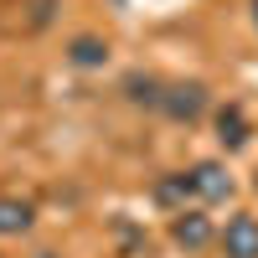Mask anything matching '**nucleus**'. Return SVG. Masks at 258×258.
<instances>
[{"mask_svg": "<svg viewBox=\"0 0 258 258\" xmlns=\"http://www.w3.org/2000/svg\"><path fill=\"white\" fill-rule=\"evenodd\" d=\"M186 197H197V191H191V176H186V170H181V176H165V181L155 186V202H165V207H176V212H186V207H181Z\"/></svg>", "mask_w": 258, "mask_h": 258, "instance_id": "8", "label": "nucleus"}, {"mask_svg": "<svg viewBox=\"0 0 258 258\" xmlns=\"http://www.w3.org/2000/svg\"><path fill=\"white\" fill-rule=\"evenodd\" d=\"M129 98L135 103H160V83L155 78H129Z\"/></svg>", "mask_w": 258, "mask_h": 258, "instance_id": "9", "label": "nucleus"}, {"mask_svg": "<svg viewBox=\"0 0 258 258\" xmlns=\"http://www.w3.org/2000/svg\"><path fill=\"white\" fill-rule=\"evenodd\" d=\"M222 253L227 258H258V217L253 212H238L222 227Z\"/></svg>", "mask_w": 258, "mask_h": 258, "instance_id": "3", "label": "nucleus"}, {"mask_svg": "<svg viewBox=\"0 0 258 258\" xmlns=\"http://www.w3.org/2000/svg\"><path fill=\"white\" fill-rule=\"evenodd\" d=\"M243 140H248V119H243V109H238V103L217 109V145H222V150H238Z\"/></svg>", "mask_w": 258, "mask_h": 258, "instance_id": "6", "label": "nucleus"}, {"mask_svg": "<svg viewBox=\"0 0 258 258\" xmlns=\"http://www.w3.org/2000/svg\"><path fill=\"white\" fill-rule=\"evenodd\" d=\"M186 176H191V191H197L202 202H227L232 197V176H227L222 160H202V165H191Z\"/></svg>", "mask_w": 258, "mask_h": 258, "instance_id": "2", "label": "nucleus"}, {"mask_svg": "<svg viewBox=\"0 0 258 258\" xmlns=\"http://www.w3.org/2000/svg\"><path fill=\"white\" fill-rule=\"evenodd\" d=\"M170 238H176L181 248H207V243H212V222L202 217V212H176Z\"/></svg>", "mask_w": 258, "mask_h": 258, "instance_id": "4", "label": "nucleus"}, {"mask_svg": "<svg viewBox=\"0 0 258 258\" xmlns=\"http://www.w3.org/2000/svg\"><path fill=\"white\" fill-rule=\"evenodd\" d=\"M155 109H165L170 119L191 124V119H202V109H207V88H202V83H176V88H165V93H160Z\"/></svg>", "mask_w": 258, "mask_h": 258, "instance_id": "1", "label": "nucleus"}, {"mask_svg": "<svg viewBox=\"0 0 258 258\" xmlns=\"http://www.w3.org/2000/svg\"><path fill=\"white\" fill-rule=\"evenodd\" d=\"M31 202H21V197H0V238H21V232L31 227Z\"/></svg>", "mask_w": 258, "mask_h": 258, "instance_id": "5", "label": "nucleus"}, {"mask_svg": "<svg viewBox=\"0 0 258 258\" xmlns=\"http://www.w3.org/2000/svg\"><path fill=\"white\" fill-rule=\"evenodd\" d=\"M253 11H258V0H253Z\"/></svg>", "mask_w": 258, "mask_h": 258, "instance_id": "10", "label": "nucleus"}, {"mask_svg": "<svg viewBox=\"0 0 258 258\" xmlns=\"http://www.w3.org/2000/svg\"><path fill=\"white\" fill-rule=\"evenodd\" d=\"M68 57L78 62V68H103V62H109V41H98V36H78L73 47H68Z\"/></svg>", "mask_w": 258, "mask_h": 258, "instance_id": "7", "label": "nucleus"}]
</instances>
